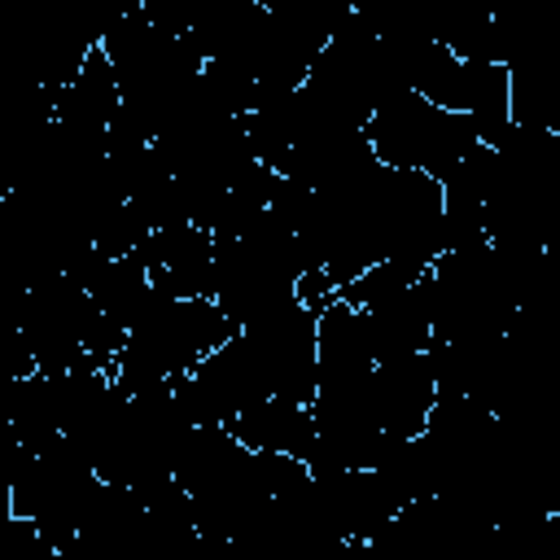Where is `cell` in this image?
I'll return each instance as SVG.
<instances>
[{
	"mask_svg": "<svg viewBox=\"0 0 560 560\" xmlns=\"http://www.w3.org/2000/svg\"><path fill=\"white\" fill-rule=\"evenodd\" d=\"M232 332L236 324L214 298H175L158 289L144 315L131 324L122 354L114 359V381L127 394L171 385L179 372L214 354Z\"/></svg>",
	"mask_w": 560,
	"mask_h": 560,
	"instance_id": "1",
	"label": "cell"
},
{
	"mask_svg": "<svg viewBox=\"0 0 560 560\" xmlns=\"http://www.w3.org/2000/svg\"><path fill=\"white\" fill-rule=\"evenodd\" d=\"M512 79V122L560 131V44H547L508 66Z\"/></svg>",
	"mask_w": 560,
	"mask_h": 560,
	"instance_id": "4",
	"label": "cell"
},
{
	"mask_svg": "<svg viewBox=\"0 0 560 560\" xmlns=\"http://www.w3.org/2000/svg\"><path fill=\"white\" fill-rule=\"evenodd\" d=\"M363 136L381 162L402 166V171H424L433 179H446L481 144V131L468 114L442 109L416 88L389 96L368 118Z\"/></svg>",
	"mask_w": 560,
	"mask_h": 560,
	"instance_id": "2",
	"label": "cell"
},
{
	"mask_svg": "<svg viewBox=\"0 0 560 560\" xmlns=\"http://www.w3.org/2000/svg\"><path fill=\"white\" fill-rule=\"evenodd\" d=\"M228 429L258 451H276V455H298L311 464L315 442H319V424L311 402H293V398H262L245 411H236L228 420Z\"/></svg>",
	"mask_w": 560,
	"mask_h": 560,
	"instance_id": "3",
	"label": "cell"
}]
</instances>
